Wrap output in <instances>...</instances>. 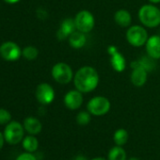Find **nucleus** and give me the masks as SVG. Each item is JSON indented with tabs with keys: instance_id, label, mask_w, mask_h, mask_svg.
<instances>
[{
	"instance_id": "nucleus-19",
	"label": "nucleus",
	"mask_w": 160,
	"mask_h": 160,
	"mask_svg": "<svg viewBox=\"0 0 160 160\" xmlns=\"http://www.w3.org/2000/svg\"><path fill=\"white\" fill-rule=\"evenodd\" d=\"M108 160H126V152L122 146H115L111 148L108 152Z\"/></svg>"
},
{
	"instance_id": "nucleus-20",
	"label": "nucleus",
	"mask_w": 160,
	"mask_h": 160,
	"mask_svg": "<svg viewBox=\"0 0 160 160\" xmlns=\"http://www.w3.org/2000/svg\"><path fill=\"white\" fill-rule=\"evenodd\" d=\"M128 138H129V134L128 132L123 129V128H120L118 130L115 131L114 135H113V139H114V142L118 145V146H122L124 145L127 140H128Z\"/></svg>"
},
{
	"instance_id": "nucleus-11",
	"label": "nucleus",
	"mask_w": 160,
	"mask_h": 160,
	"mask_svg": "<svg viewBox=\"0 0 160 160\" xmlns=\"http://www.w3.org/2000/svg\"><path fill=\"white\" fill-rule=\"evenodd\" d=\"M108 52L110 55V64L112 69L117 72H122L126 69V60L122 53L115 46H109Z\"/></svg>"
},
{
	"instance_id": "nucleus-1",
	"label": "nucleus",
	"mask_w": 160,
	"mask_h": 160,
	"mask_svg": "<svg viewBox=\"0 0 160 160\" xmlns=\"http://www.w3.org/2000/svg\"><path fill=\"white\" fill-rule=\"evenodd\" d=\"M72 80L76 90L82 93H89L98 87L100 77L95 68L92 66H83L76 71Z\"/></svg>"
},
{
	"instance_id": "nucleus-22",
	"label": "nucleus",
	"mask_w": 160,
	"mask_h": 160,
	"mask_svg": "<svg viewBox=\"0 0 160 160\" xmlns=\"http://www.w3.org/2000/svg\"><path fill=\"white\" fill-rule=\"evenodd\" d=\"M91 115L92 114L89 111H80L76 116V122L82 126L89 124L92 119Z\"/></svg>"
},
{
	"instance_id": "nucleus-21",
	"label": "nucleus",
	"mask_w": 160,
	"mask_h": 160,
	"mask_svg": "<svg viewBox=\"0 0 160 160\" xmlns=\"http://www.w3.org/2000/svg\"><path fill=\"white\" fill-rule=\"evenodd\" d=\"M38 55H39L38 49L35 46H32V45L26 46L22 50V56L26 59H28V60H34V59H36Z\"/></svg>"
},
{
	"instance_id": "nucleus-12",
	"label": "nucleus",
	"mask_w": 160,
	"mask_h": 160,
	"mask_svg": "<svg viewBox=\"0 0 160 160\" xmlns=\"http://www.w3.org/2000/svg\"><path fill=\"white\" fill-rule=\"evenodd\" d=\"M83 94L78 90H72L64 96V105L68 109L76 110L83 104Z\"/></svg>"
},
{
	"instance_id": "nucleus-13",
	"label": "nucleus",
	"mask_w": 160,
	"mask_h": 160,
	"mask_svg": "<svg viewBox=\"0 0 160 160\" xmlns=\"http://www.w3.org/2000/svg\"><path fill=\"white\" fill-rule=\"evenodd\" d=\"M145 48L149 58L152 59H159L160 58V36L152 35L149 37L145 43Z\"/></svg>"
},
{
	"instance_id": "nucleus-8",
	"label": "nucleus",
	"mask_w": 160,
	"mask_h": 160,
	"mask_svg": "<svg viewBox=\"0 0 160 160\" xmlns=\"http://www.w3.org/2000/svg\"><path fill=\"white\" fill-rule=\"evenodd\" d=\"M35 96L37 101L42 106L51 104L55 99V91L48 83H41L37 86Z\"/></svg>"
},
{
	"instance_id": "nucleus-27",
	"label": "nucleus",
	"mask_w": 160,
	"mask_h": 160,
	"mask_svg": "<svg viewBox=\"0 0 160 160\" xmlns=\"http://www.w3.org/2000/svg\"><path fill=\"white\" fill-rule=\"evenodd\" d=\"M73 160H87V159L84 156H82V155H78V156L74 157Z\"/></svg>"
},
{
	"instance_id": "nucleus-6",
	"label": "nucleus",
	"mask_w": 160,
	"mask_h": 160,
	"mask_svg": "<svg viewBox=\"0 0 160 160\" xmlns=\"http://www.w3.org/2000/svg\"><path fill=\"white\" fill-rule=\"evenodd\" d=\"M73 20L76 30L81 31L85 34L91 32L95 25V19L93 14L87 10H83L77 12Z\"/></svg>"
},
{
	"instance_id": "nucleus-25",
	"label": "nucleus",
	"mask_w": 160,
	"mask_h": 160,
	"mask_svg": "<svg viewBox=\"0 0 160 160\" xmlns=\"http://www.w3.org/2000/svg\"><path fill=\"white\" fill-rule=\"evenodd\" d=\"M4 141H5V138H4V134L0 132V150L3 148L4 145Z\"/></svg>"
},
{
	"instance_id": "nucleus-26",
	"label": "nucleus",
	"mask_w": 160,
	"mask_h": 160,
	"mask_svg": "<svg viewBox=\"0 0 160 160\" xmlns=\"http://www.w3.org/2000/svg\"><path fill=\"white\" fill-rule=\"evenodd\" d=\"M4 1L8 4H16L20 1V0H4Z\"/></svg>"
},
{
	"instance_id": "nucleus-14",
	"label": "nucleus",
	"mask_w": 160,
	"mask_h": 160,
	"mask_svg": "<svg viewBox=\"0 0 160 160\" xmlns=\"http://www.w3.org/2000/svg\"><path fill=\"white\" fill-rule=\"evenodd\" d=\"M76 30L74 20L72 18L64 19L59 26V28L57 31V38L59 41H64L69 38V36Z\"/></svg>"
},
{
	"instance_id": "nucleus-23",
	"label": "nucleus",
	"mask_w": 160,
	"mask_h": 160,
	"mask_svg": "<svg viewBox=\"0 0 160 160\" xmlns=\"http://www.w3.org/2000/svg\"><path fill=\"white\" fill-rule=\"evenodd\" d=\"M12 122V114L5 108H0V124H8Z\"/></svg>"
},
{
	"instance_id": "nucleus-3",
	"label": "nucleus",
	"mask_w": 160,
	"mask_h": 160,
	"mask_svg": "<svg viewBox=\"0 0 160 160\" xmlns=\"http://www.w3.org/2000/svg\"><path fill=\"white\" fill-rule=\"evenodd\" d=\"M51 74L55 81L61 85H66L70 83L73 79L74 75L72 67L65 62L56 63L51 70Z\"/></svg>"
},
{
	"instance_id": "nucleus-18",
	"label": "nucleus",
	"mask_w": 160,
	"mask_h": 160,
	"mask_svg": "<svg viewBox=\"0 0 160 160\" xmlns=\"http://www.w3.org/2000/svg\"><path fill=\"white\" fill-rule=\"evenodd\" d=\"M22 145H23V148L26 150V152H33L37 151L39 147V141L37 138L34 137V135H29L24 138V139L22 140Z\"/></svg>"
},
{
	"instance_id": "nucleus-29",
	"label": "nucleus",
	"mask_w": 160,
	"mask_h": 160,
	"mask_svg": "<svg viewBox=\"0 0 160 160\" xmlns=\"http://www.w3.org/2000/svg\"><path fill=\"white\" fill-rule=\"evenodd\" d=\"M91 160H107V159H105V158H103V157H95V158H92V159H91Z\"/></svg>"
},
{
	"instance_id": "nucleus-9",
	"label": "nucleus",
	"mask_w": 160,
	"mask_h": 160,
	"mask_svg": "<svg viewBox=\"0 0 160 160\" xmlns=\"http://www.w3.org/2000/svg\"><path fill=\"white\" fill-rule=\"evenodd\" d=\"M0 56L8 61L17 60L22 56L20 46L13 42H5L0 45Z\"/></svg>"
},
{
	"instance_id": "nucleus-30",
	"label": "nucleus",
	"mask_w": 160,
	"mask_h": 160,
	"mask_svg": "<svg viewBox=\"0 0 160 160\" xmlns=\"http://www.w3.org/2000/svg\"><path fill=\"white\" fill-rule=\"evenodd\" d=\"M128 160H139L138 158H137V157H130Z\"/></svg>"
},
{
	"instance_id": "nucleus-4",
	"label": "nucleus",
	"mask_w": 160,
	"mask_h": 160,
	"mask_svg": "<svg viewBox=\"0 0 160 160\" xmlns=\"http://www.w3.org/2000/svg\"><path fill=\"white\" fill-rule=\"evenodd\" d=\"M25 128L19 122H10L4 129L5 140L11 145H16L24 139Z\"/></svg>"
},
{
	"instance_id": "nucleus-10",
	"label": "nucleus",
	"mask_w": 160,
	"mask_h": 160,
	"mask_svg": "<svg viewBox=\"0 0 160 160\" xmlns=\"http://www.w3.org/2000/svg\"><path fill=\"white\" fill-rule=\"evenodd\" d=\"M132 70L131 72V76H130V80L132 84L137 87V88H140L143 87L148 79V71L146 68H144L143 66L138 65L136 63H134L133 61L130 64Z\"/></svg>"
},
{
	"instance_id": "nucleus-24",
	"label": "nucleus",
	"mask_w": 160,
	"mask_h": 160,
	"mask_svg": "<svg viewBox=\"0 0 160 160\" xmlns=\"http://www.w3.org/2000/svg\"><path fill=\"white\" fill-rule=\"evenodd\" d=\"M15 160H38V159L34 154H32V152H26L21 153L20 155H18Z\"/></svg>"
},
{
	"instance_id": "nucleus-15",
	"label": "nucleus",
	"mask_w": 160,
	"mask_h": 160,
	"mask_svg": "<svg viewBox=\"0 0 160 160\" xmlns=\"http://www.w3.org/2000/svg\"><path fill=\"white\" fill-rule=\"evenodd\" d=\"M114 21L121 28H128L132 23V15L125 9H120L114 13Z\"/></svg>"
},
{
	"instance_id": "nucleus-17",
	"label": "nucleus",
	"mask_w": 160,
	"mask_h": 160,
	"mask_svg": "<svg viewBox=\"0 0 160 160\" xmlns=\"http://www.w3.org/2000/svg\"><path fill=\"white\" fill-rule=\"evenodd\" d=\"M68 41H69V43H70L72 48L81 49L86 44L87 38H86L85 33H83L81 31H78V30H75L69 36Z\"/></svg>"
},
{
	"instance_id": "nucleus-2",
	"label": "nucleus",
	"mask_w": 160,
	"mask_h": 160,
	"mask_svg": "<svg viewBox=\"0 0 160 160\" xmlns=\"http://www.w3.org/2000/svg\"><path fill=\"white\" fill-rule=\"evenodd\" d=\"M138 19L146 28H157L160 26V10L152 4L143 5L138 10Z\"/></svg>"
},
{
	"instance_id": "nucleus-16",
	"label": "nucleus",
	"mask_w": 160,
	"mask_h": 160,
	"mask_svg": "<svg viewBox=\"0 0 160 160\" xmlns=\"http://www.w3.org/2000/svg\"><path fill=\"white\" fill-rule=\"evenodd\" d=\"M24 128L29 135H38L42 129V124L35 117H28L24 121Z\"/></svg>"
},
{
	"instance_id": "nucleus-7",
	"label": "nucleus",
	"mask_w": 160,
	"mask_h": 160,
	"mask_svg": "<svg viewBox=\"0 0 160 160\" xmlns=\"http://www.w3.org/2000/svg\"><path fill=\"white\" fill-rule=\"evenodd\" d=\"M110 101L105 96H94L87 104L88 111L93 116H104L110 110Z\"/></svg>"
},
{
	"instance_id": "nucleus-5",
	"label": "nucleus",
	"mask_w": 160,
	"mask_h": 160,
	"mask_svg": "<svg viewBox=\"0 0 160 160\" xmlns=\"http://www.w3.org/2000/svg\"><path fill=\"white\" fill-rule=\"evenodd\" d=\"M126 41L129 44L134 47H141L143 46L149 36L147 30L141 26H131L126 30L125 33Z\"/></svg>"
},
{
	"instance_id": "nucleus-28",
	"label": "nucleus",
	"mask_w": 160,
	"mask_h": 160,
	"mask_svg": "<svg viewBox=\"0 0 160 160\" xmlns=\"http://www.w3.org/2000/svg\"><path fill=\"white\" fill-rule=\"evenodd\" d=\"M149 1H150L152 4H157V3H160V0H149Z\"/></svg>"
}]
</instances>
